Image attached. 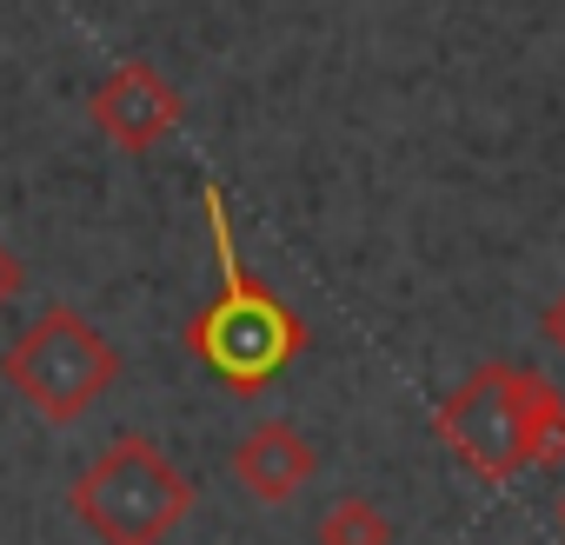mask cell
<instances>
[{
	"instance_id": "4",
	"label": "cell",
	"mask_w": 565,
	"mask_h": 545,
	"mask_svg": "<svg viewBox=\"0 0 565 545\" xmlns=\"http://www.w3.org/2000/svg\"><path fill=\"white\" fill-rule=\"evenodd\" d=\"M433 432L486 485H512L519 472H532V452H525V366H512V360L472 366L439 399Z\"/></svg>"
},
{
	"instance_id": "5",
	"label": "cell",
	"mask_w": 565,
	"mask_h": 545,
	"mask_svg": "<svg viewBox=\"0 0 565 545\" xmlns=\"http://www.w3.org/2000/svg\"><path fill=\"white\" fill-rule=\"evenodd\" d=\"M87 114H94V127H100L120 153H153V147L186 120V100H180V87H173L153 61H120V67L87 94Z\"/></svg>"
},
{
	"instance_id": "7",
	"label": "cell",
	"mask_w": 565,
	"mask_h": 545,
	"mask_svg": "<svg viewBox=\"0 0 565 545\" xmlns=\"http://www.w3.org/2000/svg\"><path fill=\"white\" fill-rule=\"evenodd\" d=\"M525 452H532V466L565 459V393L532 366H525Z\"/></svg>"
},
{
	"instance_id": "1",
	"label": "cell",
	"mask_w": 565,
	"mask_h": 545,
	"mask_svg": "<svg viewBox=\"0 0 565 545\" xmlns=\"http://www.w3.org/2000/svg\"><path fill=\"white\" fill-rule=\"evenodd\" d=\"M200 206H206V233H213V259H220V293L180 327V340H186V353L206 366L213 386H226L233 399H259L279 373H287V366L313 346V327H307V313H294V307L239 259L233 206H226V193H220L213 180L200 186Z\"/></svg>"
},
{
	"instance_id": "2",
	"label": "cell",
	"mask_w": 565,
	"mask_h": 545,
	"mask_svg": "<svg viewBox=\"0 0 565 545\" xmlns=\"http://www.w3.org/2000/svg\"><path fill=\"white\" fill-rule=\"evenodd\" d=\"M67 505L100 545H167V532L193 512V479L147 432H120L81 466Z\"/></svg>"
},
{
	"instance_id": "9",
	"label": "cell",
	"mask_w": 565,
	"mask_h": 545,
	"mask_svg": "<svg viewBox=\"0 0 565 545\" xmlns=\"http://www.w3.org/2000/svg\"><path fill=\"white\" fill-rule=\"evenodd\" d=\"M21 287H28V266L14 259V246H8V239H0V307H8Z\"/></svg>"
},
{
	"instance_id": "11",
	"label": "cell",
	"mask_w": 565,
	"mask_h": 545,
	"mask_svg": "<svg viewBox=\"0 0 565 545\" xmlns=\"http://www.w3.org/2000/svg\"><path fill=\"white\" fill-rule=\"evenodd\" d=\"M558 532H565V492H558Z\"/></svg>"
},
{
	"instance_id": "8",
	"label": "cell",
	"mask_w": 565,
	"mask_h": 545,
	"mask_svg": "<svg viewBox=\"0 0 565 545\" xmlns=\"http://www.w3.org/2000/svg\"><path fill=\"white\" fill-rule=\"evenodd\" d=\"M313 538L320 545H393V519L373 499H340V505H327Z\"/></svg>"
},
{
	"instance_id": "6",
	"label": "cell",
	"mask_w": 565,
	"mask_h": 545,
	"mask_svg": "<svg viewBox=\"0 0 565 545\" xmlns=\"http://www.w3.org/2000/svg\"><path fill=\"white\" fill-rule=\"evenodd\" d=\"M313 472H320V452H313L307 432L287 426V419H266V426H253V432L233 446V479H239L259 505L300 499V492L313 485Z\"/></svg>"
},
{
	"instance_id": "3",
	"label": "cell",
	"mask_w": 565,
	"mask_h": 545,
	"mask_svg": "<svg viewBox=\"0 0 565 545\" xmlns=\"http://www.w3.org/2000/svg\"><path fill=\"white\" fill-rule=\"evenodd\" d=\"M120 346L74 307L41 313L8 353H0V380H8L47 426H74L114 380H120Z\"/></svg>"
},
{
	"instance_id": "10",
	"label": "cell",
	"mask_w": 565,
	"mask_h": 545,
	"mask_svg": "<svg viewBox=\"0 0 565 545\" xmlns=\"http://www.w3.org/2000/svg\"><path fill=\"white\" fill-rule=\"evenodd\" d=\"M539 333H545V340H552V346L565 353V293H558V300H552V307L539 313Z\"/></svg>"
}]
</instances>
